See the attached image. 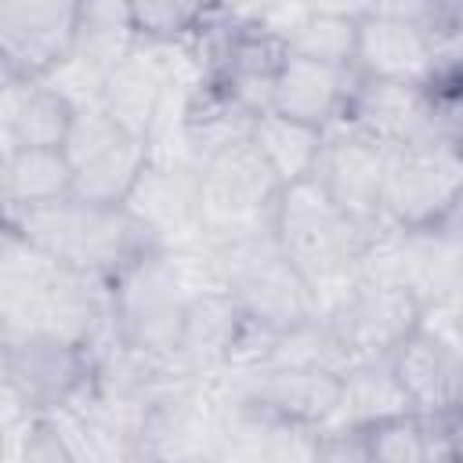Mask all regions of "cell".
Here are the masks:
<instances>
[{
    "label": "cell",
    "instance_id": "obj_29",
    "mask_svg": "<svg viewBox=\"0 0 463 463\" xmlns=\"http://www.w3.org/2000/svg\"><path fill=\"white\" fill-rule=\"evenodd\" d=\"M7 463H76L51 416L22 420L18 430L7 427Z\"/></svg>",
    "mask_w": 463,
    "mask_h": 463
},
{
    "label": "cell",
    "instance_id": "obj_13",
    "mask_svg": "<svg viewBox=\"0 0 463 463\" xmlns=\"http://www.w3.org/2000/svg\"><path fill=\"white\" fill-rule=\"evenodd\" d=\"M391 148L358 130L347 119H336L322 130V152L315 163L318 188L365 232H376L383 217V181H387Z\"/></svg>",
    "mask_w": 463,
    "mask_h": 463
},
{
    "label": "cell",
    "instance_id": "obj_30",
    "mask_svg": "<svg viewBox=\"0 0 463 463\" xmlns=\"http://www.w3.org/2000/svg\"><path fill=\"white\" fill-rule=\"evenodd\" d=\"M315 463H369L362 427H326Z\"/></svg>",
    "mask_w": 463,
    "mask_h": 463
},
{
    "label": "cell",
    "instance_id": "obj_2",
    "mask_svg": "<svg viewBox=\"0 0 463 463\" xmlns=\"http://www.w3.org/2000/svg\"><path fill=\"white\" fill-rule=\"evenodd\" d=\"M376 232L354 224L322 188L318 181H297L279 192L275 203V239L286 260L315 286L326 304L362 279L369 246Z\"/></svg>",
    "mask_w": 463,
    "mask_h": 463
},
{
    "label": "cell",
    "instance_id": "obj_24",
    "mask_svg": "<svg viewBox=\"0 0 463 463\" xmlns=\"http://www.w3.org/2000/svg\"><path fill=\"white\" fill-rule=\"evenodd\" d=\"M402 412H412V409L394 376L391 358L354 362L344 369V402L333 427H373Z\"/></svg>",
    "mask_w": 463,
    "mask_h": 463
},
{
    "label": "cell",
    "instance_id": "obj_9",
    "mask_svg": "<svg viewBox=\"0 0 463 463\" xmlns=\"http://www.w3.org/2000/svg\"><path fill=\"white\" fill-rule=\"evenodd\" d=\"M322 318L354 365L391 358L423 326L427 311L405 286L362 275L326 304Z\"/></svg>",
    "mask_w": 463,
    "mask_h": 463
},
{
    "label": "cell",
    "instance_id": "obj_28",
    "mask_svg": "<svg viewBox=\"0 0 463 463\" xmlns=\"http://www.w3.org/2000/svg\"><path fill=\"white\" fill-rule=\"evenodd\" d=\"M369 463H427V420L416 412H402L362 427Z\"/></svg>",
    "mask_w": 463,
    "mask_h": 463
},
{
    "label": "cell",
    "instance_id": "obj_1",
    "mask_svg": "<svg viewBox=\"0 0 463 463\" xmlns=\"http://www.w3.org/2000/svg\"><path fill=\"white\" fill-rule=\"evenodd\" d=\"M4 224L14 228L22 239H29L61 268L105 282H112L134 260L163 250L156 235L127 206H98L76 195L51 206L4 213Z\"/></svg>",
    "mask_w": 463,
    "mask_h": 463
},
{
    "label": "cell",
    "instance_id": "obj_21",
    "mask_svg": "<svg viewBox=\"0 0 463 463\" xmlns=\"http://www.w3.org/2000/svg\"><path fill=\"white\" fill-rule=\"evenodd\" d=\"M322 430L257 409L228 405V441L221 463H315Z\"/></svg>",
    "mask_w": 463,
    "mask_h": 463
},
{
    "label": "cell",
    "instance_id": "obj_20",
    "mask_svg": "<svg viewBox=\"0 0 463 463\" xmlns=\"http://www.w3.org/2000/svg\"><path fill=\"white\" fill-rule=\"evenodd\" d=\"M76 105L43 83H11L0 80V137L4 152L14 148H65V137L76 119Z\"/></svg>",
    "mask_w": 463,
    "mask_h": 463
},
{
    "label": "cell",
    "instance_id": "obj_25",
    "mask_svg": "<svg viewBox=\"0 0 463 463\" xmlns=\"http://www.w3.org/2000/svg\"><path fill=\"white\" fill-rule=\"evenodd\" d=\"M250 141L257 145V152L264 156V163L271 166V174L282 188L315 177V163L322 152V130L318 127L286 119L279 112H264V116H257Z\"/></svg>",
    "mask_w": 463,
    "mask_h": 463
},
{
    "label": "cell",
    "instance_id": "obj_17",
    "mask_svg": "<svg viewBox=\"0 0 463 463\" xmlns=\"http://www.w3.org/2000/svg\"><path fill=\"white\" fill-rule=\"evenodd\" d=\"M242 329H246V315L228 289H210V293L192 297L188 315H184V329H181L177 365L192 380L224 376L232 369Z\"/></svg>",
    "mask_w": 463,
    "mask_h": 463
},
{
    "label": "cell",
    "instance_id": "obj_27",
    "mask_svg": "<svg viewBox=\"0 0 463 463\" xmlns=\"http://www.w3.org/2000/svg\"><path fill=\"white\" fill-rule=\"evenodd\" d=\"M130 18H134L137 43H148V47H184V43H195L203 36V29L210 22V7L156 0V4H130Z\"/></svg>",
    "mask_w": 463,
    "mask_h": 463
},
{
    "label": "cell",
    "instance_id": "obj_7",
    "mask_svg": "<svg viewBox=\"0 0 463 463\" xmlns=\"http://www.w3.org/2000/svg\"><path fill=\"white\" fill-rule=\"evenodd\" d=\"M463 199V148L423 137L391 148L383 181V217L402 232H430Z\"/></svg>",
    "mask_w": 463,
    "mask_h": 463
},
{
    "label": "cell",
    "instance_id": "obj_10",
    "mask_svg": "<svg viewBox=\"0 0 463 463\" xmlns=\"http://www.w3.org/2000/svg\"><path fill=\"white\" fill-rule=\"evenodd\" d=\"M72 163V195L98 206H127L152 163L148 141L127 134L101 109H80L65 137Z\"/></svg>",
    "mask_w": 463,
    "mask_h": 463
},
{
    "label": "cell",
    "instance_id": "obj_3",
    "mask_svg": "<svg viewBox=\"0 0 463 463\" xmlns=\"http://www.w3.org/2000/svg\"><path fill=\"white\" fill-rule=\"evenodd\" d=\"M213 253H217L228 293L235 297V304L250 322L282 336L322 318V297L286 260L275 232L221 246Z\"/></svg>",
    "mask_w": 463,
    "mask_h": 463
},
{
    "label": "cell",
    "instance_id": "obj_19",
    "mask_svg": "<svg viewBox=\"0 0 463 463\" xmlns=\"http://www.w3.org/2000/svg\"><path fill=\"white\" fill-rule=\"evenodd\" d=\"M351 87H354V69H336L289 54L275 76L271 112L326 130L336 119H344Z\"/></svg>",
    "mask_w": 463,
    "mask_h": 463
},
{
    "label": "cell",
    "instance_id": "obj_22",
    "mask_svg": "<svg viewBox=\"0 0 463 463\" xmlns=\"http://www.w3.org/2000/svg\"><path fill=\"white\" fill-rule=\"evenodd\" d=\"M4 213L51 206L72 195V163L65 148H14L0 159Z\"/></svg>",
    "mask_w": 463,
    "mask_h": 463
},
{
    "label": "cell",
    "instance_id": "obj_11",
    "mask_svg": "<svg viewBox=\"0 0 463 463\" xmlns=\"http://www.w3.org/2000/svg\"><path fill=\"white\" fill-rule=\"evenodd\" d=\"M228 405L257 409L289 423H304L326 430L340 416L344 402V373L318 365H260L239 369L213 380Z\"/></svg>",
    "mask_w": 463,
    "mask_h": 463
},
{
    "label": "cell",
    "instance_id": "obj_5",
    "mask_svg": "<svg viewBox=\"0 0 463 463\" xmlns=\"http://www.w3.org/2000/svg\"><path fill=\"white\" fill-rule=\"evenodd\" d=\"M112 293V329L116 336L152 358L177 362L184 315L192 304V289L181 282L166 250H156L134 260L109 282Z\"/></svg>",
    "mask_w": 463,
    "mask_h": 463
},
{
    "label": "cell",
    "instance_id": "obj_15",
    "mask_svg": "<svg viewBox=\"0 0 463 463\" xmlns=\"http://www.w3.org/2000/svg\"><path fill=\"white\" fill-rule=\"evenodd\" d=\"M409 409L423 420H452L463 412V344L441 326H423L391 354Z\"/></svg>",
    "mask_w": 463,
    "mask_h": 463
},
{
    "label": "cell",
    "instance_id": "obj_16",
    "mask_svg": "<svg viewBox=\"0 0 463 463\" xmlns=\"http://www.w3.org/2000/svg\"><path fill=\"white\" fill-rule=\"evenodd\" d=\"M127 210L156 235L163 250L206 246L199 217V170L188 163L152 159L127 199Z\"/></svg>",
    "mask_w": 463,
    "mask_h": 463
},
{
    "label": "cell",
    "instance_id": "obj_31",
    "mask_svg": "<svg viewBox=\"0 0 463 463\" xmlns=\"http://www.w3.org/2000/svg\"><path fill=\"white\" fill-rule=\"evenodd\" d=\"M445 434H449V452H452V463H463V412L445 420Z\"/></svg>",
    "mask_w": 463,
    "mask_h": 463
},
{
    "label": "cell",
    "instance_id": "obj_32",
    "mask_svg": "<svg viewBox=\"0 0 463 463\" xmlns=\"http://www.w3.org/2000/svg\"><path fill=\"white\" fill-rule=\"evenodd\" d=\"M441 228H445L449 235H456V239H463V199H459V206H456V210L449 213V221H445Z\"/></svg>",
    "mask_w": 463,
    "mask_h": 463
},
{
    "label": "cell",
    "instance_id": "obj_12",
    "mask_svg": "<svg viewBox=\"0 0 463 463\" xmlns=\"http://www.w3.org/2000/svg\"><path fill=\"white\" fill-rule=\"evenodd\" d=\"M72 0H7L0 4V80L43 83L72 54L80 36Z\"/></svg>",
    "mask_w": 463,
    "mask_h": 463
},
{
    "label": "cell",
    "instance_id": "obj_33",
    "mask_svg": "<svg viewBox=\"0 0 463 463\" xmlns=\"http://www.w3.org/2000/svg\"><path fill=\"white\" fill-rule=\"evenodd\" d=\"M134 463H159V459H145V456H134Z\"/></svg>",
    "mask_w": 463,
    "mask_h": 463
},
{
    "label": "cell",
    "instance_id": "obj_23",
    "mask_svg": "<svg viewBox=\"0 0 463 463\" xmlns=\"http://www.w3.org/2000/svg\"><path fill=\"white\" fill-rule=\"evenodd\" d=\"M358 11L362 7H300L286 29L289 54L351 69L358 43Z\"/></svg>",
    "mask_w": 463,
    "mask_h": 463
},
{
    "label": "cell",
    "instance_id": "obj_26",
    "mask_svg": "<svg viewBox=\"0 0 463 463\" xmlns=\"http://www.w3.org/2000/svg\"><path fill=\"white\" fill-rule=\"evenodd\" d=\"M137 47L130 4L116 0H94L80 7V36H76V54L80 61L94 65L98 72H112L123 58H130Z\"/></svg>",
    "mask_w": 463,
    "mask_h": 463
},
{
    "label": "cell",
    "instance_id": "obj_6",
    "mask_svg": "<svg viewBox=\"0 0 463 463\" xmlns=\"http://www.w3.org/2000/svg\"><path fill=\"white\" fill-rule=\"evenodd\" d=\"M4 398L11 405L7 427L54 416L69 409L94 380V354L90 347L58 340V336H4Z\"/></svg>",
    "mask_w": 463,
    "mask_h": 463
},
{
    "label": "cell",
    "instance_id": "obj_8",
    "mask_svg": "<svg viewBox=\"0 0 463 463\" xmlns=\"http://www.w3.org/2000/svg\"><path fill=\"white\" fill-rule=\"evenodd\" d=\"M228 441V402L213 380L166 391L137 427V456L159 463H221Z\"/></svg>",
    "mask_w": 463,
    "mask_h": 463
},
{
    "label": "cell",
    "instance_id": "obj_4",
    "mask_svg": "<svg viewBox=\"0 0 463 463\" xmlns=\"http://www.w3.org/2000/svg\"><path fill=\"white\" fill-rule=\"evenodd\" d=\"M282 184L257 152L253 141H242L199 170V217L203 242L221 250L242 239L275 232V203Z\"/></svg>",
    "mask_w": 463,
    "mask_h": 463
},
{
    "label": "cell",
    "instance_id": "obj_18",
    "mask_svg": "<svg viewBox=\"0 0 463 463\" xmlns=\"http://www.w3.org/2000/svg\"><path fill=\"white\" fill-rule=\"evenodd\" d=\"M344 119L387 148H405L427 137V87L365 80L354 72Z\"/></svg>",
    "mask_w": 463,
    "mask_h": 463
},
{
    "label": "cell",
    "instance_id": "obj_14",
    "mask_svg": "<svg viewBox=\"0 0 463 463\" xmlns=\"http://www.w3.org/2000/svg\"><path fill=\"white\" fill-rule=\"evenodd\" d=\"M351 69L365 80L430 87L434 58H430L427 29H423V0L420 4H369V7H362Z\"/></svg>",
    "mask_w": 463,
    "mask_h": 463
}]
</instances>
